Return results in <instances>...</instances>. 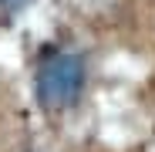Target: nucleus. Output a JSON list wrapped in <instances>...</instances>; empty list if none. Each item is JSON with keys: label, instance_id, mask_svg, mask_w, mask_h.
Here are the masks:
<instances>
[{"label": "nucleus", "instance_id": "1", "mask_svg": "<svg viewBox=\"0 0 155 152\" xmlns=\"http://www.w3.org/2000/svg\"><path fill=\"white\" fill-rule=\"evenodd\" d=\"M84 88V61L78 54H51L37 68V98L44 108H68Z\"/></svg>", "mask_w": 155, "mask_h": 152}, {"label": "nucleus", "instance_id": "2", "mask_svg": "<svg viewBox=\"0 0 155 152\" xmlns=\"http://www.w3.org/2000/svg\"><path fill=\"white\" fill-rule=\"evenodd\" d=\"M0 4H14V0H0Z\"/></svg>", "mask_w": 155, "mask_h": 152}]
</instances>
